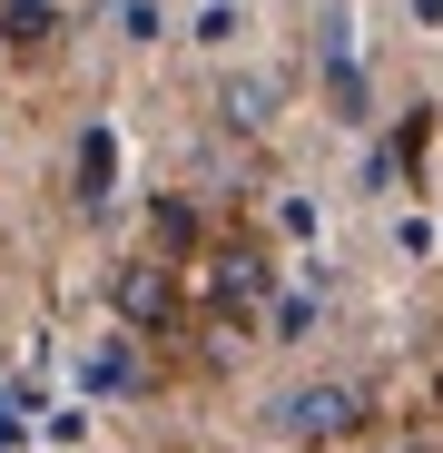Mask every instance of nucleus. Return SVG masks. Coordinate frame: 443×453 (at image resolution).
<instances>
[{"mask_svg": "<svg viewBox=\"0 0 443 453\" xmlns=\"http://www.w3.org/2000/svg\"><path fill=\"white\" fill-rule=\"evenodd\" d=\"M355 414H364V395H345V385H325V395H295V404H286V424H295V434H345Z\"/></svg>", "mask_w": 443, "mask_h": 453, "instance_id": "nucleus-1", "label": "nucleus"}]
</instances>
